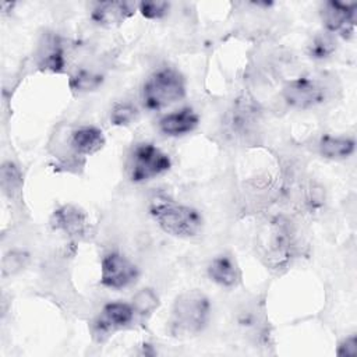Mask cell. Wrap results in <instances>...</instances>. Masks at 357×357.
<instances>
[{
	"instance_id": "cell-1",
	"label": "cell",
	"mask_w": 357,
	"mask_h": 357,
	"mask_svg": "<svg viewBox=\"0 0 357 357\" xmlns=\"http://www.w3.org/2000/svg\"><path fill=\"white\" fill-rule=\"evenodd\" d=\"M148 211L156 225L173 237H197L204 226V219L195 208L177 202L166 195L158 194L152 197Z\"/></svg>"
},
{
	"instance_id": "cell-2",
	"label": "cell",
	"mask_w": 357,
	"mask_h": 357,
	"mask_svg": "<svg viewBox=\"0 0 357 357\" xmlns=\"http://www.w3.org/2000/svg\"><path fill=\"white\" fill-rule=\"evenodd\" d=\"M211 318V301L199 290L181 293L173 304L170 331L176 336H194L205 329Z\"/></svg>"
},
{
	"instance_id": "cell-3",
	"label": "cell",
	"mask_w": 357,
	"mask_h": 357,
	"mask_svg": "<svg viewBox=\"0 0 357 357\" xmlns=\"http://www.w3.org/2000/svg\"><path fill=\"white\" fill-rule=\"evenodd\" d=\"M185 96V79L172 67L152 73L142 86V102L148 110H160Z\"/></svg>"
},
{
	"instance_id": "cell-4",
	"label": "cell",
	"mask_w": 357,
	"mask_h": 357,
	"mask_svg": "<svg viewBox=\"0 0 357 357\" xmlns=\"http://www.w3.org/2000/svg\"><path fill=\"white\" fill-rule=\"evenodd\" d=\"M172 166V160L167 153L156 148L153 144L144 142L138 144L128 162V176L134 183H142L151 180Z\"/></svg>"
},
{
	"instance_id": "cell-5",
	"label": "cell",
	"mask_w": 357,
	"mask_h": 357,
	"mask_svg": "<svg viewBox=\"0 0 357 357\" xmlns=\"http://www.w3.org/2000/svg\"><path fill=\"white\" fill-rule=\"evenodd\" d=\"M262 257L272 268H282L289 264L293 254V236L289 225L282 219L272 220L261 241Z\"/></svg>"
},
{
	"instance_id": "cell-6",
	"label": "cell",
	"mask_w": 357,
	"mask_h": 357,
	"mask_svg": "<svg viewBox=\"0 0 357 357\" xmlns=\"http://www.w3.org/2000/svg\"><path fill=\"white\" fill-rule=\"evenodd\" d=\"M328 89L314 77H298L286 82L282 91L283 100L294 109H311L325 102Z\"/></svg>"
},
{
	"instance_id": "cell-7",
	"label": "cell",
	"mask_w": 357,
	"mask_h": 357,
	"mask_svg": "<svg viewBox=\"0 0 357 357\" xmlns=\"http://www.w3.org/2000/svg\"><path fill=\"white\" fill-rule=\"evenodd\" d=\"M139 276L137 265L120 252H109L100 264V283L113 290L132 284Z\"/></svg>"
},
{
	"instance_id": "cell-8",
	"label": "cell",
	"mask_w": 357,
	"mask_h": 357,
	"mask_svg": "<svg viewBox=\"0 0 357 357\" xmlns=\"http://www.w3.org/2000/svg\"><path fill=\"white\" fill-rule=\"evenodd\" d=\"M319 14L326 32L339 33L344 39L353 36L357 20V3L329 0L322 4Z\"/></svg>"
},
{
	"instance_id": "cell-9",
	"label": "cell",
	"mask_w": 357,
	"mask_h": 357,
	"mask_svg": "<svg viewBox=\"0 0 357 357\" xmlns=\"http://www.w3.org/2000/svg\"><path fill=\"white\" fill-rule=\"evenodd\" d=\"M135 311L131 304L123 301H112L105 304L100 315L93 321L92 333L98 342L105 340L110 333L130 325Z\"/></svg>"
},
{
	"instance_id": "cell-10",
	"label": "cell",
	"mask_w": 357,
	"mask_h": 357,
	"mask_svg": "<svg viewBox=\"0 0 357 357\" xmlns=\"http://www.w3.org/2000/svg\"><path fill=\"white\" fill-rule=\"evenodd\" d=\"M138 3L134 1H98L91 10V20L106 28L117 26L134 15Z\"/></svg>"
},
{
	"instance_id": "cell-11",
	"label": "cell",
	"mask_w": 357,
	"mask_h": 357,
	"mask_svg": "<svg viewBox=\"0 0 357 357\" xmlns=\"http://www.w3.org/2000/svg\"><path fill=\"white\" fill-rule=\"evenodd\" d=\"M54 230H61L70 237H81L88 230V216L86 213L71 204L57 208L50 219Z\"/></svg>"
},
{
	"instance_id": "cell-12",
	"label": "cell",
	"mask_w": 357,
	"mask_h": 357,
	"mask_svg": "<svg viewBox=\"0 0 357 357\" xmlns=\"http://www.w3.org/2000/svg\"><path fill=\"white\" fill-rule=\"evenodd\" d=\"M208 278L222 287H236L241 280V271L236 259L229 254H220L215 257L208 268Z\"/></svg>"
},
{
	"instance_id": "cell-13",
	"label": "cell",
	"mask_w": 357,
	"mask_h": 357,
	"mask_svg": "<svg viewBox=\"0 0 357 357\" xmlns=\"http://www.w3.org/2000/svg\"><path fill=\"white\" fill-rule=\"evenodd\" d=\"M199 124V116L192 107H181L159 120V130L169 137H180L191 132Z\"/></svg>"
},
{
	"instance_id": "cell-14",
	"label": "cell",
	"mask_w": 357,
	"mask_h": 357,
	"mask_svg": "<svg viewBox=\"0 0 357 357\" xmlns=\"http://www.w3.org/2000/svg\"><path fill=\"white\" fill-rule=\"evenodd\" d=\"M38 66L42 70L61 73L66 66L64 47L57 35H46L38 49Z\"/></svg>"
},
{
	"instance_id": "cell-15",
	"label": "cell",
	"mask_w": 357,
	"mask_h": 357,
	"mask_svg": "<svg viewBox=\"0 0 357 357\" xmlns=\"http://www.w3.org/2000/svg\"><path fill=\"white\" fill-rule=\"evenodd\" d=\"M105 142L102 130L93 126H82L71 134V145L79 155H93L105 146Z\"/></svg>"
},
{
	"instance_id": "cell-16",
	"label": "cell",
	"mask_w": 357,
	"mask_h": 357,
	"mask_svg": "<svg viewBox=\"0 0 357 357\" xmlns=\"http://www.w3.org/2000/svg\"><path fill=\"white\" fill-rule=\"evenodd\" d=\"M319 153L332 160L346 159L353 155L356 149V142L350 137H340V135H324L318 144Z\"/></svg>"
},
{
	"instance_id": "cell-17",
	"label": "cell",
	"mask_w": 357,
	"mask_h": 357,
	"mask_svg": "<svg viewBox=\"0 0 357 357\" xmlns=\"http://www.w3.org/2000/svg\"><path fill=\"white\" fill-rule=\"evenodd\" d=\"M257 121V107L250 100H237L230 110L227 126L231 132L244 134L251 130Z\"/></svg>"
},
{
	"instance_id": "cell-18",
	"label": "cell",
	"mask_w": 357,
	"mask_h": 357,
	"mask_svg": "<svg viewBox=\"0 0 357 357\" xmlns=\"http://www.w3.org/2000/svg\"><path fill=\"white\" fill-rule=\"evenodd\" d=\"M103 82V77L91 70H77L68 79V85L74 92H89L98 89Z\"/></svg>"
},
{
	"instance_id": "cell-19",
	"label": "cell",
	"mask_w": 357,
	"mask_h": 357,
	"mask_svg": "<svg viewBox=\"0 0 357 357\" xmlns=\"http://www.w3.org/2000/svg\"><path fill=\"white\" fill-rule=\"evenodd\" d=\"M336 50V39L332 33L324 32L312 38L307 47V53L314 60H324L333 54Z\"/></svg>"
},
{
	"instance_id": "cell-20",
	"label": "cell",
	"mask_w": 357,
	"mask_h": 357,
	"mask_svg": "<svg viewBox=\"0 0 357 357\" xmlns=\"http://www.w3.org/2000/svg\"><path fill=\"white\" fill-rule=\"evenodd\" d=\"M131 305L137 314L145 315L151 314L158 308L159 298L152 289H142L132 297Z\"/></svg>"
},
{
	"instance_id": "cell-21",
	"label": "cell",
	"mask_w": 357,
	"mask_h": 357,
	"mask_svg": "<svg viewBox=\"0 0 357 357\" xmlns=\"http://www.w3.org/2000/svg\"><path fill=\"white\" fill-rule=\"evenodd\" d=\"M138 116L137 107L130 102L116 103L110 112V121L113 126H128L135 121Z\"/></svg>"
},
{
	"instance_id": "cell-22",
	"label": "cell",
	"mask_w": 357,
	"mask_h": 357,
	"mask_svg": "<svg viewBox=\"0 0 357 357\" xmlns=\"http://www.w3.org/2000/svg\"><path fill=\"white\" fill-rule=\"evenodd\" d=\"M170 10V3L163 0H155V1H141L138 3V11L142 17L148 20H159L165 17Z\"/></svg>"
},
{
	"instance_id": "cell-23",
	"label": "cell",
	"mask_w": 357,
	"mask_h": 357,
	"mask_svg": "<svg viewBox=\"0 0 357 357\" xmlns=\"http://www.w3.org/2000/svg\"><path fill=\"white\" fill-rule=\"evenodd\" d=\"M28 264V254L22 251H10L3 258V275H14L24 269V266Z\"/></svg>"
},
{
	"instance_id": "cell-24",
	"label": "cell",
	"mask_w": 357,
	"mask_h": 357,
	"mask_svg": "<svg viewBox=\"0 0 357 357\" xmlns=\"http://www.w3.org/2000/svg\"><path fill=\"white\" fill-rule=\"evenodd\" d=\"M21 184V176L18 169L11 163L6 162L1 167V185L6 192L11 195V191H18L17 188Z\"/></svg>"
},
{
	"instance_id": "cell-25",
	"label": "cell",
	"mask_w": 357,
	"mask_h": 357,
	"mask_svg": "<svg viewBox=\"0 0 357 357\" xmlns=\"http://www.w3.org/2000/svg\"><path fill=\"white\" fill-rule=\"evenodd\" d=\"M336 354L339 357H356L357 356V336L350 335L346 339H343L337 346Z\"/></svg>"
}]
</instances>
